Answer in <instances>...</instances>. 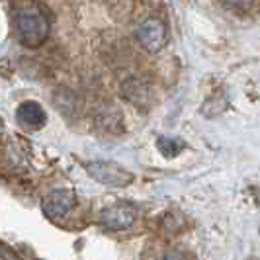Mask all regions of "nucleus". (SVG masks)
Returning <instances> with one entry per match:
<instances>
[{
  "label": "nucleus",
  "instance_id": "f257e3e1",
  "mask_svg": "<svg viewBox=\"0 0 260 260\" xmlns=\"http://www.w3.org/2000/svg\"><path fill=\"white\" fill-rule=\"evenodd\" d=\"M16 38L22 45L36 49L49 38V20L38 6H26L16 12L14 18Z\"/></svg>",
  "mask_w": 260,
  "mask_h": 260
},
{
  "label": "nucleus",
  "instance_id": "f03ea898",
  "mask_svg": "<svg viewBox=\"0 0 260 260\" xmlns=\"http://www.w3.org/2000/svg\"><path fill=\"white\" fill-rule=\"evenodd\" d=\"M86 172L90 174L96 182L104 184V186H127L133 182V174L123 167H119L116 162H106V160H94L86 165Z\"/></svg>",
  "mask_w": 260,
  "mask_h": 260
},
{
  "label": "nucleus",
  "instance_id": "7ed1b4c3",
  "mask_svg": "<svg viewBox=\"0 0 260 260\" xmlns=\"http://www.w3.org/2000/svg\"><path fill=\"white\" fill-rule=\"evenodd\" d=\"M137 39L147 51H160L167 43V26L160 18H147L141 26L137 27Z\"/></svg>",
  "mask_w": 260,
  "mask_h": 260
},
{
  "label": "nucleus",
  "instance_id": "20e7f679",
  "mask_svg": "<svg viewBox=\"0 0 260 260\" xmlns=\"http://www.w3.org/2000/svg\"><path fill=\"white\" fill-rule=\"evenodd\" d=\"M137 217V209L135 206H131L127 202H119L114 204L110 208H106L100 215V223L104 225L106 229H112V231H119V229H127L133 225Z\"/></svg>",
  "mask_w": 260,
  "mask_h": 260
},
{
  "label": "nucleus",
  "instance_id": "39448f33",
  "mask_svg": "<svg viewBox=\"0 0 260 260\" xmlns=\"http://www.w3.org/2000/svg\"><path fill=\"white\" fill-rule=\"evenodd\" d=\"M75 206V194L71 190H53L43 200V213L51 221H61Z\"/></svg>",
  "mask_w": 260,
  "mask_h": 260
},
{
  "label": "nucleus",
  "instance_id": "423d86ee",
  "mask_svg": "<svg viewBox=\"0 0 260 260\" xmlns=\"http://www.w3.org/2000/svg\"><path fill=\"white\" fill-rule=\"evenodd\" d=\"M16 119L22 127L31 131H38L45 125L47 121V116H45V110L41 108V104L34 102V100H27V102H22L16 110Z\"/></svg>",
  "mask_w": 260,
  "mask_h": 260
},
{
  "label": "nucleus",
  "instance_id": "0eeeda50",
  "mask_svg": "<svg viewBox=\"0 0 260 260\" xmlns=\"http://www.w3.org/2000/svg\"><path fill=\"white\" fill-rule=\"evenodd\" d=\"M156 147H158V151H160L162 155L167 156V158H172V156H176L178 153H182L184 143H182V141H178V139L158 137V141H156Z\"/></svg>",
  "mask_w": 260,
  "mask_h": 260
},
{
  "label": "nucleus",
  "instance_id": "6e6552de",
  "mask_svg": "<svg viewBox=\"0 0 260 260\" xmlns=\"http://www.w3.org/2000/svg\"><path fill=\"white\" fill-rule=\"evenodd\" d=\"M160 260H186V258H184L182 252H178V250H174V248H169V250L162 252Z\"/></svg>",
  "mask_w": 260,
  "mask_h": 260
},
{
  "label": "nucleus",
  "instance_id": "1a4fd4ad",
  "mask_svg": "<svg viewBox=\"0 0 260 260\" xmlns=\"http://www.w3.org/2000/svg\"><path fill=\"white\" fill-rule=\"evenodd\" d=\"M225 2L235 6V8H248V6H252L254 0H225Z\"/></svg>",
  "mask_w": 260,
  "mask_h": 260
},
{
  "label": "nucleus",
  "instance_id": "9d476101",
  "mask_svg": "<svg viewBox=\"0 0 260 260\" xmlns=\"http://www.w3.org/2000/svg\"><path fill=\"white\" fill-rule=\"evenodd\" d=\"M247 260H260V258H256V256H250V258H247Z\"/></svg>",
  "mask_w": 260,
  "mask_h": 260
}]
</instances>
